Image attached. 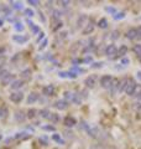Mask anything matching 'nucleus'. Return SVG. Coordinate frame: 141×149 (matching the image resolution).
Segmentation results:
<instances>
[{
  "label": "nucleus",
  "mask_w": 141,
  "mask_h": 149,
  "mask_svg": "<svg viewBox=\"0 0 141 149\" xmlns=\"http://www.w3.org/2000/svg\"><path fill=\"white\" fill-rule=\"evenodd\" d=\"M136 87V82L133 80V78H128V82H126V87H125V93L129 96H133L134 93V90Z\"/></svg>",
  "instance_id": "obj_1"
},
{
  "label": "nucleus",
  "mask_w": 141,
  "mask_h": 149,
  "mask_svg": "<svg viewBox=\"0 0 141 149\" xmlns=\"http://www.w3.org/2000/svg\"><path fill=\"white\" fill-rule=\"evenodd\" d=\"M111 82H113V77L110 74H104V76L100 78V85L104 88H110Z\"/></svg>",
  "instance_id": "obj_2"
},
{
  "label": "nucleus",
  "mask_w": 141,
  "mask_h": 149,
  "mask_svg": "<svg viewBox=\"0 0 141 149\" xmlns=\"http://www.w3.org/2000/svg\"><path fill=\"white\" fill-rule=\"evenodd\" d=\"M12 81H14V74L9 73V72H6V71H4L3 76H1V83H3V85H4V86L9 85V83H11Z\"/></svg>",
  "instance_id": "obj_3"
},
{
  "label": "nucleus",
  "mask_w": 141,
  "mask_h": 149,
  "mask_svg": "<svg viewBox=\"0 0 141 149\" xmlns=\"http://www.w3.org/2000/svg\"><path fill=\"white\" fill-rule=\"evenodd\" d=\"M105 55L109 56V57H113V56L118 55V49H116V46H115L114 44L108 45L106 49H105Z\"/></svg>",
  "instance_id": "obj_4"
},
{
  "label": "nucleus",
  "mask_w": 141,
  "mask_h": 149,
  "mask_svg": "<svg viewBox=\"0 0 141 149\" xmlns=\"http://www.w3.org/2000/svg\"><path fill=\"white\" fill-rule=\"evenodd\" d=\"M24 98V93L22 92H12L10 95V101L15 102V103H19V102H21Z\"/></svg>",
  "instance_id": "obj_5"
},
{
  "label": "nucleus",
  "mask_w": 141,
  "mask_h": 149,
  "mask_svg": "<svg viewBox=\"0 0 141 149\" xmlns=\"http://www.w3.org/2000/svg\"><path fill=\"white\" fill-rule=\"evenodd\" d=\"M55 91H56V88H55L53 85H47V86L44 87V90H42V92H44L45 96H53Z\"/></svg>",
  "instance_id": "obj_6"
},
{
  "label": "nucleus",
  "mask_w": 141,
  "mask_h": 149,
  "mask_svg": "<svg viewBox=\"0 0 141 149\" xmlns=\"http://www.w3.org/2000/svg\"><path fill=\"white\" fill-rule=\"evenodd\" d=\"M93 31H94V21L89 20V22L86 25V27L83 29V34L84 35H89V34H92Z\"/></svg>",
  "instance_id": "obj_7"
},
{
  "label": "nucleus",
  "mask_w": 141,
  "mask_h": 149,
  "mask_svg": "<svg viewBox=\"0 0 141 149\" xmlns=\"http://www.w3.org/2000/svg\"><path fill=\"white\" fill-rule=\"evenodd\" d=\"M55 107L57 109H59V111H63V109H66L68 107V102L66 101V100H58L57 102L55 103Z\"/></svg>",
  "instance_id": "obj_8"
},
{
  "label": "nucleus",
  "mask_w": 141,
  "mask_h": 149,
  "mask_svg": "<svg viewBox=\"0 0 141 149\" xmlns=\"http://www.w3.org/2000/svg\"><path fill=\"white\" fill-rule=\"evenodd\" d=\"M95 81H97L95 76H89V77L86 78L84 85H86L88 88H94V86H95Z\"/></svg>",
  "instance_id": "obj_9"
},
{
  "label": "nucleus",
  "mask_w": 141,
  "mask_h": 149,
  "mask_svg": "<svg viewBox=\"0 0 141 149\" xmlns=\"http://www.w3.org/2000/svg\"><path fill=\"white\" fill-rule=\"evenodd\" d=\"M77 124V120L74 117H70V116H67L64 118V125L66 127H74Z\"/></svg>",
  "instance_id": "obj_10"
},
{
  "label": "nucleus",
  "mask_w": 141,
  "mask_h": 149,
  "mask_svg": "<svg viewBox=\"0 0 141 149\" xmlns=\"http://www.w3.org/2000/svg\"><path fill=\"white\" fill-rule=\"evenodd\" d=\"M24 83H25V82H24L22 80H14L12 82H11V90H20V88L24 86Z\"/></svg>",
  "instance_id": "obj_11"
},
{
  "label": "nucleus",
  "mask_w": 141,
  "mask_h": 149,
  "mask_svg": "<svg viewBox=\"0 0 141 149\" xmlns=\"http://www.w3.org/2000/svg\"><path fill=\"white\" fill-rule=\"evenodd\" d=\"M119 80L118 78H113V82H111V86H110V92L111 93H116L118 92V90H119Z\"/></svg>",
  "instance_id": "obj_12"
},
{
  "label": "nucleus",
  "mask_w": 141,
  "mask_h": 149,
  "mask_svg": "<svg viewBox=\"0 0 141 149\" xmlns=\"http://www.w3.org/2000/svg\"><path fill=\"white\" fill-rule=\"evenodd\" d=\"M126 37H128L129 40L138 39V29H130L128 32H126Z\"/></svg>",
  "instance_id": "obj_13"
},
{
  "label": "nucleus",
  "mask_w": 141,
  "mask_h": 149,
  "mask_svg": "<svg viewBox=\"0 0 141 149\" xmlns=\"http://www.w3.org/2000/svg\"><path fill=\"white\" fill-rule=\"evenodd\" d=\"M37 100H39V95H37L36 92H31L29 95V97H27V103L32 104V103H35Z\"/></svg>",
  "instance_id": "obj_14"
},
{
  "label": "nucleus",
  "mask_w": 141,
  "mask_h": 149,
  "mask_svg": "<svg viewBox=\"0 0 141 149\" xmlns=\"http://www.w3.org/2000/svg\"><path fill=\"white\" fill-rule=\"evenodd\" d=\"M12 40L14 41H16V42L19 44H22V42H26L27 40H29V37H26V36H19V35H15L12 37Z\"/></svg>",
  "instance_id": "obj_15"
},
{
  "label": "nucleus",
  "mask_w": 141,
  "mask_h": 149,
  "mask_svg": "<svg viewBox=\"0 0 141 149\" xmlns=\"http://www.w3.org/2000/svg\"><path fill=\"white\" fill-rule=\"evenodd\" d=\"M40 114H41V117L42 118H45V119H50V117H51V112L48 111V109H41L40 111Z\"/></svg>",
  "instance_id": "obj_16"
},
{
  "label": "nucleus",
  "mask_w": 141,
  "mask_h": 149,
  "mask_svg": "<svg viewBox=\"0 0 141 149\" xmlns=\"http://www.w3.org/2000/svg\"><path fill=\"white\" fill-rule=\"evenodd\" d=\"M98 26L100 27V29H106L108 27V20L105 17H102L99 21H98Z\"/></svg>",
  "instance_id": "obj_17"
},
{
  "label": "nucleus",
  "mask_w": 141,
  "mask_h": 149,
  "mask_svg": "<svg viewBox=\"0 0 141 149\" xmlns=\"http://www.w3.org/2000/svg\"><path fill=\"white\" fill-rule=\"evenodd\" d=\"M126 54H128V47H126L125 45H123L119 50H118V56H120V57H123V56H125Z\"/></svg>",
  "instance_id": "obj_18"
},
{
  "label": "nucleus",
  "mask_w": 141,
  "mask_h": 149,
  "mask_svg": "<svg viewBox=\"0 0 141 149\" xmlns=\"http://www.w3.org/2000/svg\"><path fill=\"white\" fill-rule=\"evenodd\" d=\"M126 82H128V78H124L123 81H120V82H119V90H118V92H124V91H125Z\"/></svg>",
  "instance_id": "obj_19"
},
{
  "label": "nucleus",
  "mask_w": 141,
  "mask_h": 149,
  "mask_svg": "<svg viewBox=\"0 0 141 149\" xmlns=\"http://www.w3.org/2000/svg\"><path fill=\"white\" fill-rule=\"evenodd\" d=\"M15 119H16V120H19V122H21L22 119H25V113H24L22 111L16 112V114H15Z\"/></svg>",
  "instance_id": "obj_20"
},
{
  "label": "nucleus",
  "mask_w": 141,
  "mask_h": 149,
  "mask_svg": "<svg viewBox=\"0 0 141 149\" xmlns=\"http://www.w3.org/2000/svg\"><path fill=\"white\" fill-rule=\"evenodd\" d=\"M133 51L135 52V55H138V57H139V56L141 55V45H140V44H136V45H134Z\"/></svg>",
  "instance_id": "obj_21"
},
{
  "label": "nucleus",
  "mask_w": 141,
  "mask_h": 149,
  "mask_svg": "<svg viewBox=\"0 0 141 149\" xmlns=\"http://www.w3.org/2000/svg\"><path fill=\"white\" fill-rule=\"evenodd\" d=\"M63 95H64V98H66V101H73L74 93H72V92H69V91H67V92H64V93H63Z\"/></svg>",
  "instance_id": "obj_22"
},
{
  "label": "nucleus",
  "mask_w": 141,
  "mask_h": 149,
  "mask_svg": "<svg viewBox=\"0 0 141 149\" xmlns=\"http://www.w3.org/2000/svg\"><path fill=\"white\" fill-rule=\"evenodd\" d=\"M30 76H31V70H29V68L21 72V77H22V78H25V80L30 78Z\"/></svg>",
  "instance_id": "obj_23"
},
{
  "label": "nucleus",
  "mask_w": 141,
  "mask_h": 149,
  "mask_svg": "<svg viewBox=\"0 0 141 149\" xmlns=\"http://www.w3.org/2000/svg\"><path fill=\"white\" fill-rule=\"evenodd\" d=\"M36 113H37V111H36V109H34V108H31V109H29V111H27V118H30V119H32V118H35V116H36Z\"/></svg>",
  "instance_id": "obj_24"
},
{
  "label": "nucleus",
  "mask_w": 141,
  "mask_h": 149,
  "mask_svg": "<svg viewBox=\"0 0 141 149\" xmlns=\"http://www.w3.org/2000/svg\"><path fill=\"white\" fill-rule=\"evenodd\" d=\"M133 96H138V97L141 96V85H138V83H136V87H135V90H134Z\"/></svg>",
  "instance_id": "obj_25"
},
{
  "label": "nucleus",
  "mask_w": 141,
  "mask_h": 149,
  "mask_svg": "<svg viewBox=\"0 0 141 149\" xmlns=\"http://www.w3.org/2000/svg\"><path fill=\"white\" fill-rule=\"evenodd\" d=\"M10 4L12 5L14 9H16V10H21V9H22V4L20 1H11Z\"/></svg>",
  "instance_id": "obj_26"
},
{
  "label": "nucleus",
  "mask_w": 141,
  "mask_h": 149,
  "mask_svg": "<svg viewBox=\"0 0 141 149\" xmlns=\"http://www.w3.org/2000/svg\"><path fill=\"white\" fill-rule=\"evenodd\" d=\"M133 107H134V109H135L136 112H139V113H141V100H139L138 102H135Z\"/></svg>",
  "instance_id": "obj_27"
},
{
  "label": "nucleus",
  "mask_w": 141,
  "mask_h": 149,
  "mask_svg": "<svg viewBox=\"0 0 141 149\" xmlns=\"http://www.w3.org/2000/svg\"><path fill=\"white\" fill-rule=\"evenodd\" d=\"M6 116H8V108L1 107L0 108V118H6Z\"/></svg>",
  "instance_id": "obj_28"
},
{
  "label": "nucleus",
  "mask_w": 141,
  "mask_h": 149,
  "mask_svg": "<svg viewBox=\"0 0 141 149\" xmlns=\"http://www.w3.org/2000/svg\"><path fill=\"white\" fill-rule=\"evenodd\" d=\"M29 137H30V136H29L27 133H17L16 136H15L16 139H27Z\"/></svg>",
  "instance_id": "obj_29"
},
{
  "label": "nucleus",
  "mask_w": 141,
  "mask_h": 149,
  "mask_svg": "<svg viewBox=\"0 0 141 149\" xmlns=\"http://www.w3.org/2000/svg\"><path fill=\"white\" fill-rule=\"evenodd\" d=\"M125 17V13H116L114 15V20H120V19Z\"/></svg>",
  "instance_id": "obj_30"
},
{
  "label": "nucleus",
  "mask_w": 141,
  "mask_h": 149,
  "mask_svg": "<svg viewBox=\"0 0 141 149\" xmlns=\"http://www.w3.org/2000/svg\"><path fill=\"white\" fill-rule=\"evenodd\" d=\"M29 24H30V26H31V30H32V32H35V34H37V32H40L39 26L34 25V24H32V22H30V21H29Z\"/></svg>",
  "instance_id": "obj_31"
},
{
  "label": "nucleus",
  "mask_w": 141,
  "mask_h": 149,
  "mask_svg": "<svg viewBox=\"0 0 141 149\" xmlns=\"http://www.w3.org/2000/svg\"><path fill=\"white\" fill-rule=\"evenodd\" d=\"M58 119H59V118H58V116H57V114H55V113H52L48 120H51V122H55V123H56V122H58Z\"/></svg>",
  "instance_id": "obj_32"
},
{
  "label": "nucleus",
  "mask_w": 141,
  "mask_h": 149,
  "mask_svg": "<svg viewBox=\"0 0 141 149\" xmlns=\"http://www.w3.org/2000/svg\"><path fill=\"white\" fill-rule=\"evenodd\" d=\"M14 27H15V30H17V31H22L24 30V26H22V24H20V22H16V24L14 25Z\"/></svg>",
  "instance_id": "obj_33"
},
{
  "label": "nucleus",
  "mask_w": 141,
  "mask_h": 149,
  "mask_svg": "<svg viewBox=\"0 0 141 149\" xmlns=\"http://www.w3.org/2000/svg\"><path fill=\"white\" fill-rule=\"evenodd\" d=\"M25 15H27L29 17H31V16H34L35 14H34V11H32L31 9H25Z\"/></svg>",
  "instance_id": "obj_34"
},
{
  "label": "nucleus",
  "mask_w": 141,
  "mask_h": 149,
  "mask_svg": "<svg viewBox=\"0 0 141 149\" xmlns=\"http://www.w3.org/2000/svg\"><path fill=\"white\" fill-rule=\"evenodd\" d=\"M106 11L111 13V14H113V16H114L115 14H116V10H115V9H114V8H110V6H108V8H106Z\"/></svg>",
  "instance_id": "obj_35"
},
{
  "label": "nucleus",
  "mask_w": 141,
  "mask_h": 149,
  "mask_svg": "<svg viewBox=\"0 0 141 149\" xmlns=\"http://www.w3.org/2000/svg\"><path fill=\"white\" fill-rule=\"evenodd\" d=\"M83 20H87V16L86 15H82L81 17H79V20H78V26H82V21Z\"/></svg>",
  "instance_id": "obj_36"
},
{
  "label": "nucleus",
  "mask_w": 141,
  "mask_h": 149,
  "mask_svg": "<svg viewBox=\"0 0 141 149\" xmlns=\"http://www.w3.org/2000/svg\"><path fill=\"white\" fill-rule=\"evenodd\" d=\"M52 138H53V141L58 142V143H62V141H61V138H59V136H58V134H53V136H52Z\"/></svg>",
  "instance_id": "obj_37"
},
{
  "label": "nucleus",
  "mask_w": 141,
  "mask_h": 149,
  "mask_svg": "<svg viewBox=\"0 0 141 149\" xmlns=\"http://www.w3.org/2000/svg\"><path fill=\"white\" fill-rule=\"evenodd\" d=\"M29 4H31V5H35V6H37L40 4V1L39 0H29Z\"/></svg>",
  "instance_id": "obj_38"
},
{
  "label": "nucleus",
  "mask_w": 141,
  "mask_h": 149,
  "mask_svg": "<svg viewBox=\"0 0 141 149\" xmlns=\"http://www.w3.org/2000/svg\"><path fill=\"white\" fill-rule=\"evenodd\" d=\"M113 36V39H114V40H116L118 39V37H119V31H114V32H113V34H111Z\"/></svg>",
  "instance_id": "obj_39"
},
{
  "label": "nucleus",
  "mask_w": 141,
  "mask_h": 149,
  "mask_svg": "<svg viewBox=\"0 0 141 149\" xmlns=\"http://www.w3.org/2000/svg\"><path fill=\"white\" fill-rule=\"evenodd\" d=\"M67 77H69V78H76L77 74L76 73H72V72H67Z\"/></svg>",
  "instance_id": "obj_40"
},
{
  "label": "nucleus",
  "mask_w": 141,
  "mask_h": 149,
  "mask_svg": "<svg viewBox=\"0 0 141 149\" xmlns=\"http://www.w3.org/2000/svg\"><path fill=\"white\" fill-rule=\"evenodd\" d=\"M46 45H47V40L45 39L44 41H42V44H41V46H40V50H44V47H46Z\"/></svg>",
  "instance_id": "obj_41"
},
{
  "label": "nucleus",
  "mask_w": 141,
  "mask_h": 149,
  "mask_svg": "<svg viewBox=\"0 0 141 149\" xmlns=\"http://www.w3.org/2000/svg\"><path fill=\"white\" fill-rule=\"evenodd\" d=\"M102 65H103V63H100V62L93 63V65H92V67H93V68H99V67H102Z\"/></svg>",
  "instance_id": "obj_42"
},
{
  "label": "nucleus",
  "mask_w": 141,
  "mask_h": 149,
  "mask_svg": "<svg viewBox=\"0 0 141 149\" xmlns=\"http://www.w3.org/2000/svg\"><path fill=\"white\" fill-rule=\"evenodd\" d=\"M70 1H68V0H66V1H59V4H62V6H68V4Z\"/></svg>",
  "instance_id": "obj_43"
},
{
  "label": "nucleus",
  "mask_w": 141,
  "mask_h": 149,
  "mask_svg": "<svg viewBox=\"0 0 141 149\" xmlns=\"http://www.w3.org/2000/svg\"><path fill=\"white\" fill-rule=\"evenodd\" d=\"M138 39H139V40H141V26L138 29Z\"/></svg>",
  "instance_id": "obj_44"
},
{
  "label": "nucleus",
  "mask_w": 141,
  "mask_h": 149,
  "mask_svg": "<svg viewBox=\"0 0 141 149\" xmlns=\"http://www.w3.org/2000/svg\"><path fill=\"white\" fill-rule=\"evenodd\" d=\"M59 77H64V78H67V72H59Z\"/></svg>",
  "instance_id": "obj_45"
},
{
  "label": "nucleus",
  "mask_w": 141,
  "mask_h": 149,
  "mask_svg": "<svg viewBox=\"0 0 141 149\" xmlns=\"http://www.w3.org/2000/svg\"><path fill=\"white\" fill-rule=\"evenodd\" d=\"M44 129H47V130H55V128L53 127H50V125H47V127H42Z\"/></svg>",
  "instance_id": "obj_46"
},
{
  "label": "nucleus",
  "mask_w": 141,
  "mask_h": 149,
  "mask_svg": "<svg viewBox=\"0 0 141 149\" xmlns=\"http://www.w3.org/2000/svg\"><path fill=\"white\" fill-rule=\"evenodd\" d=\"M121 63H123V65L129 63V60H128V58H123V61H121Z\"/></svg>",
  "instance_id": "obj_47"
},
{
  "label": "nucleus",
  "mask_w": 141,
  "mask_h": 149,
  "mask_svg": "<svg viewBox=\"0 0 141 149\" xmlns=\"http://www.w3.org/2000/svg\"><path fill=\"white\" fill-rule=\"evenodd\" d=\"M1 25H3V21H1V20H0V26H1Z\"/></svg>",
  "instance_id": "obj_48"
},
{
  "label": "nucleus",
  "mask_w": 141,
  "mask_h": 149,
  "mask_svg": "<svg viewBox=\"0 0 141 149\" xmlns=\"http://www.w3.org/2000/svg\"><path fill=\"white\" fill-rule=\"evenodd\" d=\"M139 60H140V61H141V55H140V56H139Z\"/></svg>",
  "instance_id": "obj_49"
}]
</instances>
